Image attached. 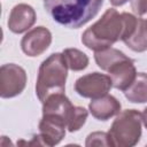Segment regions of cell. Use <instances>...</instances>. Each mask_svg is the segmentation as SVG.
I'll list each match as a JSON object with an SVG mask.
<instances>
[{
    "label": "cell",
    "mask_w": 147,
    "mask_h": 147,
    "mask_svg": "<svg viewBox=\"0 0 147 147\" xmlns=\"http://www.w3.org/2000/svg\"><path fill=\"white\" fill-rule=\"evenodd\" d=\"M127 1H130V0H110L111 5H113V6H115V7L123 6V5H125Z\"/></svg>",
    "instance_id": "d6986e66"
},
{
    "label": "cell",
    "mask_w": 147,
    "mask_h": 147,
    "mask_svg": "<svg viewBox=\"0 0 147 147\" xmlns=\"http://www.w3.org/2000/svg\"><path fill=\"white\" fill-rule=\"evenodd\" d=\"M131 8L134 14L141 16L147 13V0H130Z\"/></svg>",
    "instance_id": "ac0fdd59"
},
{
    "label": "cell",
    "mask_w": 147,
    "mask_h": 147,
    "mask_svg": "<svg viewBox=\"0 0 147 147\" xmlns=\"http://www.w3.org/2000/svg\"><path fill=\"white\" fill-rule=\"evenodd\" d=\"M146 24H147V21H146Z\"/></svg>",
    "instance_id": "44dd1931"
},
{
    "label": "cell",
    "mask_w": 147,
    "mask_h": 147,
    "mask_svg": "<svg viewBox=\"0 0 147 147\" xmlns=\"http://www.w3.org/2000/svg\"><path fill=\"white\" fill-rule=\"evenodd\" d=\"M68 69L62 53H54L42 61L36 83V94L41 102L51 94L64 93Z\"/></svg>",
    "instance_id": "3957f363"
},
{
    "label": "cell",
    "mask_w": 147,
    "mask_h": 147,
    "mask_svg": "<svg viewBox=\"0 0 147 147\" xmlns=\"http://www.w3.org/2000/svg\"><path fill=\"white\" fill-rule=\"evenodd\" d=\"M130 49L134 52H145L147 51V24L146 21L138 17L137 26L134 32L123 41Z\"/></svg>",
    "instance_id": "5bb4252c"
},
{
    "label": "cell",
    "mask_w": 147,
    "mask_h": 147,
    "mask_svg": "<svg viewBox=\"0 0 147 147\" xmlns=\"http://www.w3.org/2000/svg\"><path fill=\"white\" fill-rule=\"evenodd\" d=\"M34 9L26 3H18L13 7L8 17V28L14 33L28 31L36 22Z\"/></svg>",
    "instance_id": "30bf717a"
},
{
    "label": "cell",
    "mask_w": 147,
    "mask_h": 147,
    "mask_svg": "<svg viewBox=\"0 0 147 147\" xmlns=\"http://www.w3.org/2000/svg\"><path fill=\"white\" fill-rule=\"evenodd\" d=\"M85 145L87 147H92V146H111V142H110L108 132L98 131V132H93V133L87 136Z\"/></svg>",
    "instance_id": "e0dca14e"
},
{
    "label": "cell",
    "mask_w": 147,
    "mask_h": 147,
    "mask_svg": "<svg viewBox=\"0 0 147 147\" xmlns=\"http://www.w3.org/2000/svg\"><path fill=\"white\" fill-rule=\"evenodd\" d=\"M67 122L56 115H42L39 122V134L45 146L57 145L65 136Z\"/></svg>",
    "instance_id": "9c48e42d"
},
{
    "label": "cell",
    "mask_w": 147,
    "mask_h": 147,
    "mask_svg": "<svg viewBox=\"0 0 147 147\" xmlns=\"http://www.w3.org/2000/svg\"><path fill=\"white\" fill-rule=\"evenodd\" d=\"M124 95L133 103L147 102V74L138 72L133 83L124 91Z\"/></svg>",
    "instance_id": "4fadbf2b"
},
{
    "label": "cell",
    "mask_w": 147,
    "mask_h": 147,
    "mask_svg": "<svg viewBox=\"0 0 147 147\" xmlns=\"http://www.w3.org/2000/svg\"><path fill=\"white\" fill-rule=\"evenodd\" d=\"M103 0H44V7L59 24L78 29L100 10Z\"/></svg>",
    "instance_id": "7a4b0ae2"
},
{
    "label": "cell",
    "mask_w": 147,
    "mask_h": 147,
    "mask_svg": "<svg viewBox=\"0 0 147 147\" xmlns=\"http://www.w3.org/2000/svg\"><path fill=\"white\" fill-rule=\"evenodd\" d=\"M74 105L64 95V93L51 94L42 102V115H56L62 117L67 124L72 113Z\"/></svg>",
    "instance_id": "7c38bea8"
},
{
    "label": "cell",
    "mask_w": 147,
    "mask_h": 147,
    "mask_svg": "<svg viewBox=\"0 0 147 147\" xmlns=\"http://www.w3.org/2000/svg\"><path fill=\"white\" fill-rule=\"evenodd\" d=\"M138 17L130 13L119 14L109 8L92 26L82 34V42L94 52L109 48L118 40L124 41L136 30Z\"/></svg>",
    "instance_id": "6da1fadb"
},
{
    "label": "cell",
    "mask_w": 147,
    "mask_h": 147,
    "mask_svg": "<svg viewBox=\"0 0 147 147\" xmlns=\"http://www.w3.org/2000/svg\"><path fill=\"white\" fill-rule=\"evenodd\" d=\"M52 33L45 26H37L28 31L21 40V48L28 56H39L49 47Z\"/></svg>",
    "instance_id": "ba28073f"
},
{
    "label": "cell",
    "mask_w": 147,
    "mask_h": 147,
    "mask_svg": "<svg viewBox=\"0 0 147 147\" xmlns=\"http://www.w3.org/2000/svg\"><path fill=\"white\" fill-rule=\"evenodd\" d=\"M87 115H88V113L84 107L74 106L72 113H71L70 118H69L68 124H67V129L70 132L78 131L85 124V122L87 119Z\"/></svg>",
    "instance_id": "2e32d148"
},
{
    "label": "cell",
    "mask_w": 147,
    "mask_h": 147,
    "mask_svg": "<svg viewBox=\"0 0 147 147\" xmlns=\"http://www.w3.org/2000/svg\"><path fill=\"white\" fill-rule=\"evenodd\" d=\"M25 70L15 64L7 63L0 68V95L3 99L14 98L23 92L26 85Z\"/></svg>",
    "instance_id": "8992f818"
},
{
    "label": "cell",
    "mask_w": 147,
    "mask_h": 147,
    "mask_svg": "<svg viewBox=\"0 0 147 147\" xmlns=\"http://www.w3.org/2000/svg\"><path fill=\"white\" fill-rule=\"evenodd\" d=\"M141 114L136 109L119 113L108 131L111 146L132 147L137 145L141 137Z\"/></svg>",
    "instance_id": "5b68a950"
},
{
    "label": "cell",
    "mask_w": 147,
    "mask_h": 147,
    "mask_svg": "<svg viewBox=\"0 0 147 147\" xmlns=\"http://www.w3.org/2000/svg\"><path fill=\"white\" fill-rule=\"evenodd\" d=\"M94 60L99 68L107 71L113 80V86L125 91L134 80L137 70L133 61L116 48H107L95 52Z\"/></svg>",
    "instance_id": "277c9868"
},
{
    "label": "cell",
    "mask_w": 147,
    "mask_h": 147,
    "mask_svg": "<svg viewBox=\"0 0 147 147\" xmlns=\"http://www.w3.org/2000/svg\"><path fill=\"white\" fill-rule=\"evenodd\" d=\"M62 54L68 68L72 71H82L88 65L87 55L77 48H67Z\"/></svg>",
    "instance_id": "9a60e30c"
},
{
    "label": "cell",
    "mask_w": 147,
    "mask_h": 147,
    "mask_svg": "<svg viewBox=\"0 0 147 147\" xmlns=\"http://www.w3.org/2000/svg\"><path fill=\"white\" fill-rule=\"evenodd\" d=\"M113 87L110 76L100 72H91L79 77L75 83V91L83 98L96 99L108 94Z\"/></svg>",
    "instance_id": "52a82bcc"
},
{
    "label": "cell",
    "mask_w": 147,
    "mask_h": 147,
    "mask_svg": "<svg viewBox=\"0 0 147 147\" xmlns=\"http://www.w3.org/2000/svg\"><path fill=\"white\" fill-rule=\"evenodd\" d=\"M88 110L92 116L99 121H107L121 111V102L113 95L106 94L103 96L92 99L88 105Z\"/></svg>",
    "instance_id": "8fae6325"
},
{
    "label": "cell",
    "mask_w": 147,
    "mask_h": 147,
    "mask_svg": "<svg viewBox=\"0 0 147 147\" xmlns=\"http://www.w3.org/2000/svg\"><path fill=\"white\" fill-rule=\"evenodd\" d=\"M141 118H142V123H144L145 127L147 129V108H145L144 111L141 113Z\"/></svg>",
    "instance_id": "ffe728a7"
}]
</instances>
